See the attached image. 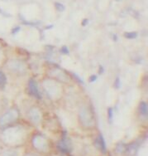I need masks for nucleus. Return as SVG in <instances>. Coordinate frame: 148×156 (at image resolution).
<instances>
[{
  "label": "nucleus",
  "mask_w": 148,
  "mask_h": 156,
  "mask_svg": "<svg viewBox=\"0 0 148 156\" xmlns=\"http://www.w3.org/2000/svg\"><path fill=\"white\" fill-rule=\"evenodd\" d=\"M20 132L19 129L17 128H11V129H7L3 134V140L7 143H14L18 140L20 137Z\"/></svg>",
  "instance_id": "nucleus-1"
},
{
  "label": "nucleus",
  "mask_w": 148,
  "mask_h": 156,
  "mask_svg": "<svg viewBox=\"0 0 148 156\" xmlns=\"http://www.w3.org/2000/svg\"><path fill=\"white\" fill-rule=\"evenodd\" d=\"M17 116H18V114L15 111H11L7 112L6 114H4L0 118V126H4L9 125L11 122H12L13 120H15Z\"/></svg>",
  "instance_id": "nucleus-2"
}]
</instances>
